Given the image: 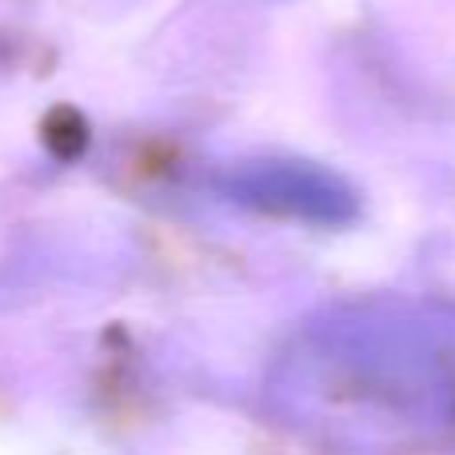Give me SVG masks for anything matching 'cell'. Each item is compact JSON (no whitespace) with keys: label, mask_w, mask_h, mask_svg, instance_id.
Masks as SVG:
<instances>
[{"label":"cell","mask_w":455,"mask_h":455,"mask_svg":"<svg viewBox=\"0 0 455 455\" xmlns=\"http://www.w3.org/2000/svg\"><path fill=\"white\" fill-rule=\"evenodd\" d=\"M232 192L243 204H256L272 216H299V220H344L352 212V196L336 176L307 164H251L235 176Z\"/></svg>","instance_id":"6da1fadb"}]
</instances>
